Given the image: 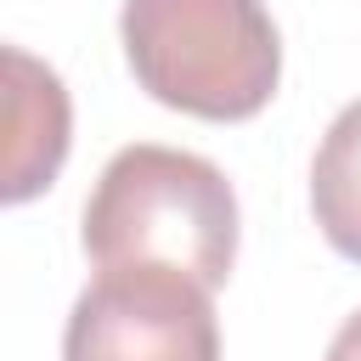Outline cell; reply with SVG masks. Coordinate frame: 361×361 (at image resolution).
I'll return each instance as SVG.
<instances>
[{"label":"cell","instance_id":"cell-1","mask_svg":"<svg viewBox=\"0 0 361 361\" xmlns=\"http://www.w3.org/2000/svg\"><path fill=\"white\" fill-rule=\"evenodd\" d=\"M85 254L96 271L169 265L220 288L237 259V192L209 158L135 141L107 158L85 203Z\"/></svg>","mask_w":361,"mask_h":361},{"label":"cell","instance_id":"cell-2","mask_svg":"<svg viewBox=\"0 0 361 361\" xmlns=\"http://www.w3.org/2000/svg\"><path fill=\"white\" fill-rule=\"evenodd\" d=\"M118 39L135 85L192 118H254L282 79V39L259 0H124Z\"/></svg>","mask_w":361,"mask_h":361},{"label":"cell","instance_id":"cell-5","mask_svg":"<svg viewBox=\"0 0 361 361\" xmlns=\"http://www.w3.org/2000/svg\"><path fill=\"white\" fill-rule=\"evenodd\" d=\"M310 209H316V226L322 237L361 265V102H350L322 147H316V164H310Z\"/></svg>","mask_w":361,"mask_h":361},{"label":"cell","instance_id":"cell-4","mask_svg":"<svg viewBox=\"0 0 361 361\" xmlns=\"http://www.w3.org/2000/svg\"><path fill=\"white\" fill-rule=\"evenodd\" d=\"M6 73H11V141H6V203H28L34 192H45L68 158V90L51 68H39L28 51H6Z\"/></svg>","mask_w":361,"mask_h":361},{"label":"cell","instance_id":"cell-6","mask_svg":"<svg viewBox=\"0 0 361 361\" xmlns=\"http://www.w3.org/2000/svg\"><path fill=\"white\" fill-rule=\"evenodd\" d=\"M327 361H361V310L333 333V344H327Z\"/></svg>","mask_w":361,"mask_h":361},{"label":"cell","instance_id":"cell-3","mask_svg":"<svg viewBox=\"0 0 361 361\" xmlns=\"http://www.w3.org/2000/svg\"><path fill=\"white\" fill-rule=\"evenodd\" d=\"M214 288L169 265H118L73 299L62 361H220Z\"/></svg>","mask_w":361,"mask_h":361}]
</instances>
